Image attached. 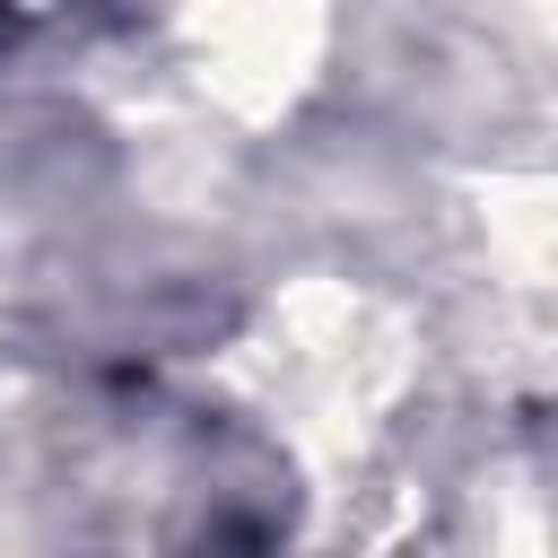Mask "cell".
I'll use <instances>...</instances> for the list:
<instances>
[{
    "instance_id": "cell-1",
    "label": "cell",
    "mask_w": 558,
    "mask_h": 558,
    "mask_svg": "<svg viewBox=\"0 0 558 558\" xmlns=\"http://www.w3.org/2000/svg\"><path fill=\"white\" fill-rule=\"evenodd\" d=\"M17 9H35V0H0V26H9V17H17Z\"/></svg>"
}]
</instances>
